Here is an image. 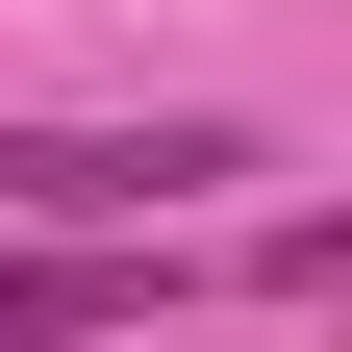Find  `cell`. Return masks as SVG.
<instances>
[{
	"instance_id": "obj_1",
	"label": "cell",
	"mask_w": 352,
	"mask_h": 352,
	"mask_svg": "<svg viewBox=\"0 0 352 352\" xmlns=\"http://www.w3.org/2000/svg\"><path fill=\"white\" fill-rule=\"evenodd\" d=\"M201 176H252V126H0V201L51 252H126V227H176Z\"/></svg>"
},
{
	"instance_id": "obj_2",
	"label": "cell",
	"mask_w": 352,
	"mask_h": 352,
	"mask_svg": "<svg viewBox=\"0 0 352 352\" xmlns=\"http://www.w3.org/2000/svg\"><path fill=\"white\" fill-rule=\"evenodd\" d=\"M101 327H176V227H126V252H0V352H101Z\"/></svg>"
}]
</instances>
